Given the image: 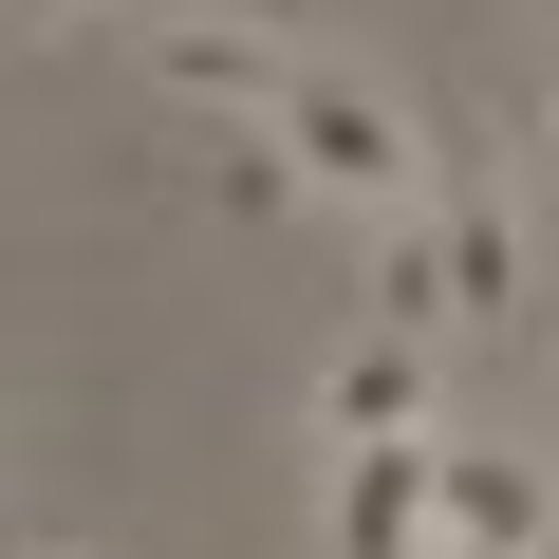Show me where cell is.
Here are the masks:
<instances>
[{"mask_svg": "<svg viewBox=\"0 0 559 559\" xmlns=\"http://www.w3.org/2000/svg\"><path fill=\"white\" fill-rule=\"evenodd\" d=\"M261 150L299 168L318 205H355V224H429V205H448V150H429V131H411V94H373L355 57H318L299 94H280V112H261Z\"/></svg>", "mask_w": 559, "mask_h": 559, "instance_id": "6da1fadb", "label": "cell"}, {"mask_svg": "<svg viewBox=\"0 0 559 559\" xmlns=\"http://www.w3.org/2000/svg\"><path fill=\"white\" fill-rule=\"evenodd\" d=\"M131 75H150L168 112H205V131H261L280 94L318 75V38L261 20V0H131Z\"/></svg>", "mask_w": 559, "mask_h": 559, "instance_id": "7a4b0ae2", "label": "cell"}, {"mask_svg": "<svg viewBox=\"0 0 559 559\" xmlns=\"http://www.w3.org/2000/svg\"><path fill=\"white\" fill-rule=\"evenodd\" d=\"M466 429V392H448V336H336L318 355V448H448Z\"/></svg>", "mask_w": 559, "mask_h": 559, "instance_id": "3957f363", "label": "cell"}, {"mask_svg": "<svg viewBox=\"0 0 559 559\" xmlns=\"http://www.w3.org/2000/svg\"><path fill=\"white\" fill-rule=\"evenodd\" d=\"M429 261H448V336H522L540 318V224L503 187H448L429 205Z\"/></svg>", "mask_w": 559, "mask_h": 559, "instance_id": "277c9868", "label": "cell"}, {"mask_svg": "<svg viewBox=\"0 0 559 559\" xmlns=\"http://www.w3.org/2000/svg\"><path fill=\"white\" fill-rule=\"evenodd\" d=\"M429 485H448V540H466V559H522V540H559V485H540V448H503L485 411L429 448Z\"/></svg>", "mask_w": 559, "mask_h": 559, "instance_id": "5b68a950", "label": "cell"}, {"mask_svg": "<svg viewBox=\"0 0 559 559\" xmlns=\"http://www.w3.org/2000/svg\"><path fill=\"white\" fill-rule=\"evenodd\" d=\"M336 559H448L429 448H336Z\"/></svg>", "mask_w": 559, "mask_h": 559, "instance_id": "8992f818", "label": "cell"}, {"mask_svg": "<svg viewBox=\"0 0 559 559\" xmlns=\"http://www.w3.org/2000/svg\"><path fill=\"white\" fill-rule=\"evenodd\" d=\"M20 38H131V0H0Z\"/></svg>", "mask_w": 559, "mask_h": 559, "instance_id": "52a82bcc", "label": "cell"}, {"mask_svg": "<svg viewBox=\"0 0 559 559\" xmlns=\"http://www.w3.org/2000/svg\"><path fill=\"white\" fill-rule=\"evenodd\" d=\"M522 168H540V187H559V75H540V94H522Z\"/></svg>", "mask_w": 559, "mask_h": 559, "instance_id": "ba28073f", "label": "cell"}, {"mask_svg": "<svg viewBox=\"0 0 559 559\" xmlns=\"http://www.w3.org/2000/svg\"><path fill=\"white\" fill-rule=\"evenodd\" d=\"M540 429H559V373H540Z\"/></svg>", "mask_w": 559, "mask_h": 559, "instance_id": "9c48e42d", "label": "cell"}, {"mask_svg": "<svg viewBox=\"0 0 559 559\" xmlns=\"http://www.w3.org/2000/svg\"><path fill=\"white\" fill-rule=\"evenodd\" d=\"M522 559H559V540H522Z\"/></svg>", "mask_w": 559, "mask_h": 559, "instance_id": "30bf717a", "label": "cell"}, {"mask_svg": "<svg viewBox=\"0 0 559 559\" xmlns=\"http://www.w3.org/2000/svg\"><path fill=\"white\" fill-rule=\"evenodd\" d=\"M540 20H559V0H540Z\"/></svg>", "mask_w": 559, "mask_h": 559, "instance_id": "8fae6325", "label": "cell"}]
</instances>
